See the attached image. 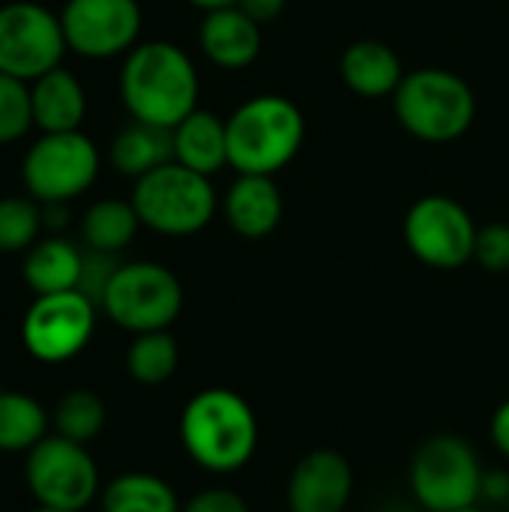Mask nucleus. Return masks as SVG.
Masks as SVG:
<instances>
[{"label":"nucleus","instance_id":"nucleus-27","mask_svg":"<svg viewBox=\"0 0 509 512\" xmlns=\"http://www.w3.org/2000/svg\"><path fill=\"white\" fill-rule=\"evenodd\" d=\"M42 231V204L36 198H0V252H27Z\"/></svg>","mask_w":509,"mask_h":512},{"label":"nucleus","instance_id":"nucleus-11","mask_svg":"<svg viewBox=\"0 0 509 512\" xmlns=\"http://www.w3.org/2000/svg\"><path fill=\"white\" fill-rule=\"evenodd\" d=\"M66 48L60 15L30 0L0 6V72L30 84L57 69Z\"/></svg>","mask_w":509,"mask_h":512},{"label":"nucleus","instance_id":"nucleus-1","mask_svg":"<svg viewBox=\"0 0 509 512\" xmlns=\"http://www.w3.org/2000/svg\"><path fill=\"white\" fill-rule=\"evenodd\" d=\"M198 72L174 42H141L126 54L120 96L132 120L174 129L198 108Z\"/></svg>","mask_w":509,"mask_h":512},{"label":"nucleus","instance_id":"nucleus-34","mask_svg":"<svg viewBox=\"0 0 509 512\" xmlns=\"http://www.w3.org/2000/svg\"><path fill=\"white\" fill-rule=\"evenodd\" d=\"M483 501H489V504H509L507 471H486L483 474Z\"/></svg>","mask_w":509,"mask_h":512},{"label":"nucleus","instance_id":"nucleus-14","mask_svg":"<svg viewBox=\"0 0 509 512\" xmlns=\"http://www.w3.org/2000/svg\"><path fill=\"white\" fill-rule=\"evenodd\" d=\"M354 495V468L339 450L306 453L288 477L291 512H345Z\"/></svg>","mask_w":509,"mask_h":512},{"label":"nucleus","instance_id":"nucleus-3","mask_svg":"<svg viewBox=\"0 0 509 512\" xmlns=\"http://www.w3.org/2000/svg\"><path fill=\"white\" fill-rule=\"evenodd\" d=\"M225 129L228 165L237 174L276 177L297 159L306 138V120L300 108L279 93H261L246 99L225 120Z\"/></svg>","mask_w":509,"mask_h":512},{"label":"nucleus","instance_id":"nucleus-4","mask_svg":"<svg viewBox=\"0 0 509 512\" xmlns=\"http://www.w3.org/2000/svg\"><path fill=\"white\" fill-rule=\"evenodd\" d=\"M393 111L402 129L426 144H450L477 120V96L471 84L438 66L414 69L393 93Z\"/></svg>","mask_w":509,"mask_h":512},{"label":"nucleus","instance_id":"nucleus-19","mask_svg":"<svg viewBox=\"0 0 509 512\" xmlns=\"http://www.w3.org/2000/svg\"><path fill=\"white\" fill-rule=\"evenodd\" d=\"M174 162L213 177L228 165V129L213 111L195 108L186 120L174 126Z\"/></svg>","mask_w":509,"mask_h":512},{"label":"nucleus","instance_id":"nucleus-6","mask_svg":"<svg viewBox=\"0 0 509 512\" xmlns=\"http://www.w3.org/2000/svg\"><path fill=\"white\" fill-rule=\"evenodd\" d=\"M483 462L459 435L426 438L411 459V492L426 512H456L483 501Z\"/></svg>","mask_w":509,"mask_h":512},{"label":"nucleus","instance_id":"nucleus-12","mask_svg":"<svg viewBox=\"0 0 509 512\" xmlns=\"http://www.w3.org/2000/svg\"><path fill=\"white\" fill-rule=\"evenodd\" d=\"M96 303L81 291L42 294L30 303L21 321V342L39 363H66L78 357L96 330Z\"/></svg>","mask_w":509,"mask_h":512},{"label":"nucleus","instance_id":"nucleus-20","mask_svg":"<svg viewBox=\"0 0 509 512\" xmlns=\"http://www.w3.org/2000/svg\"><path fill=\"white\" fill-rule=\"evenodd\" d=\"M81 261H84V252L75 243L54 234V237L36 240L27 249L21 273H24L27 288L36 297L60 294V291H75L78 288Z\"/></svg>","mask_w":509,"mask_h":512},{"label":"nucleus","instance_id":"nucleus-2","mask_svg":"<svg viewBox=\"0 0 509 512\" xmlns=\"http://www.w3.org/2000/svg\"><path fill=\"white\" fill-rule=\"evenodd\" d=\"M180 444L198 468L234 474L258 450V417L237 390L207 387L180 414Z\"/></svg>","mask_w":509,"mask_h":512},{"label":"nucleus","instance_id":"nucleus-8","mask_svg":"<svg viewBox=\"0 0 509 512\" xmlns=\"http://www.w3.org/2000/svg\"><path fill=\"white\" fill-rule=\"evenodd\" d=\"M24 480L36 504L51 510H87L102 492L99 468L87 453V444H75L60 435H45L27 453Z\"/></svg>","mask_w":509,"mask_h":512},{"label":"nucleus","instance_id":"nucleus-7","mask_svg":"<svg viewBox=\"0 0 509 512\" xmlns=\"http://www.w3.org/2000/svg\"><path fill=\"white\" fill-rule=\"evenodd\" d=\"M183 309L180 279L153 261L120 264L105 297L102 312L132 336L168 330Z\"/></svg>","mask_w":509,"mask_h":512},{"label":"nucleus","instance_id":"nucleus-31","mask_svg":"<svg viewBox=\"0 0 509 512\" xmlns=\"http://www.w3.org/2000/svg\"><path fill=\"white\" fill-rule=\"evenodd\" d=\"M180 512H249V504L234 489L213 486V489H204L195 498H189Z\"/></svg>","mask_w":509,"mask_h":512},{"label":"nucleus","instance_id":"nucleus-9","mask_svg":"<svg viewBox=\"0 0 509 512\" xmlns=\"http://www.w3.org/2000/svg\"><path fill=\"white\" fill-rule=\"evenodd\" d=\"M99 174L96 144L78 132H45L24 156L21 177L30 198L39 204H69L93 186Z\"/></svg>","mask_w":509,"mask_h":512},{"label":"nucleus","instance_id":"nucleus-18","mask_svg":"<svg viewBox=\"0 0 509 512\" xmlns=\"http://www.w3.org/2000/svg\"><path fill=\"white\" fill-rule=\"evenodd\" d=\"M33 126L42 132H78L87 114V96L81 81L63 66L30 81Z\"/></svg>","mask_w":509,"mask_h":512},{"label":"nucleus","instance_id":"nucleus-25","mask_svg":"<svg viewBox=\"0 0 509 512\" xmlns=\"http://www.w3.org/2000/svg\"><path fill=\"white\" fill-rule=\"evenodd\" d=\"M177 366H180V348L168 330L138 333L126 351V372L132 381L144 387H159L171 381Z\"/></svg>","mask_w":509,"mask_h":512},{"label":"nucleus","instance_id":"nucleus-37","mask_svg":"<svg viewBox=\"0 0 509 512\" xmlns=\"http://www.w3.org/2000/svg\"><path fill=\"white\" fill-rule=\"evenodd\" d=\"M456 512H483L480 507H465V510H456Z\"/></svg>","mask_w":509,"mask_h":512},{"label":"nucleus","instance_id":"nucleus-23","mask_svg":"<svg viewBox=\"0 0 509 512\" xmlns=\"http://www.w3.org/2000/svg\"><path fill=\"white\" fill-rule=\"evenodd\" d=\"M141 228L138 210L132 201H117V198H102L87 207L81 219V237L87 249L117 255L123 252Z\"/></svg>","mask_w":509,"mask_h":512},{"label":"nucleus","instance_id":"nucleus-21","mask_svg":"<svg viewBox=\"0 0 509 512\" xmlns=\"http://www.w3.org/2000/svg\"><path fill=\"white\" fill-rule=\"evenodd\" d=\"M111 162L123 177L141 180L144 174L174 162V129L132 120L111 141Z\"/></svg>","mask_w":509,"mask_h":512},{"label":"nucleus","instance_id":"nucleus-22","mask_svg":"<svg viewBox=\"0 0 509 512\" xmlns=\"http://www.w3.org/2000/svg\"><path fill=\"white\" fill-rule=\"evenodd\" d=\"M102 512H180L177 492L156 474L129 471L114 477L99 492Z\"/></svg>","mask_w":509,"mask_h":512},{"label":"nucleus","instance_id":"nucleus-32","mask_svg":"<svg viewBox=\"0 0 509 512\" xmlns=\"http://www.w3.org/2000/svg\"><path fill=\"white\" fill-rule=\"evenodd\" d=\"M285 3H288V0H240L237 6H240L252 21H258V24L264 27V24L276 21V18L285 12Z\"/></svg>","mask_w":509,"mask_h":512},{"label":"nucleus","instance_id":"nucleus-17","mask_svg":"<svg viewBox=\"0 0 509 512\" xmlns=\"http://www.w3.org/2000/svg\"><path fill=\"white\" fill-rule=\"evenodd\" d=\"M339 75L345 87L360 99H393L402 78L408 75L402 69L399 54L378 39H360L351 42L339 57Z\"/></svg>","mask_w":509,"mask_h":512},{"label":"nucleus","instance_id":"nucleus-33","mask_svg":"<svg viewBox=\"0 0 509 512\" xmlns=\"http://www.w3.org/2000/svg\"><path fill=\"white\" fill-rule=\"evenodd\" d=\"M489 435H492V444L501 456L509 459V399H504L498 405V411L492 414V423H489Z\"/></svg>","mask_w":509,"mask_h":512},{"label":"nucleus","instance_id":"nucleus-24","mask_svg":"<svg viewBox=\"0 0 509 512\" xmlns=\"http://www.w3.org/2000/svg\"><path fill=\"white\" fill-rule=\"evenodd\" d=\"M48 432L45 408L18 390L0 387V453H30Z\"/></svg>","mask_w":509,"mask_h":512},{"label":"nucleus","instance_id":"nucleus-10","mask_svg":"<svg viewBox=\"0 0 509 512\" xmlns=\"http://www.w3.org/2000/svg\"><path fill=\"white\" fill-rule=\"evenodd\" d=\"M477 225L450 195H423L405 213V246L432 270H459L474 261Z\"/></svg>","mask_w":509,"mask_h":512},{"label":"nucleus","instance_id":"nucleus-16","mask_svg":"<svg viewBox=\"0 0 509 512\" xmlns=\"http://www.w3.org/2000/svg\"><path fill=\"white\" fill-rule=\"evenodd\" d=\"M201 51L219 69H246L261 54V24L252 21L240 6L213 9L204 15L198 30Z\"/></svg>","mask_w":509,"mask_h":512},{"label":"nucleus","instance_id":"nucleus-30","mask_svg":"<svg viewBox=\"0 0 509 512\" xmlns=\"http://www.w3.org/2000/svg\"><path fill=\"white\" fill-rule=\"evenodd\" d=\"M474 261L489 273H509V225L489 222L477 231Z\"/></svg>","mask_w":509,"mask_h":512},{"label":"nucleus","instance_id":"nucleus-29","mask_svg":"<svg viewBox=\"0 0 509 512\" xmlns=\"http://www.w3.org/2000/svg\"><path fill=\"white\" fill-rule=\"evenodd\" d=\"M117 258L108 255V252H96V249H87L84 252V261H81V276H78V288L90 303H96L102 309V297L117 273Z\"/></svg>","mask_w":509,"mask_h":512},{"label":"nucleus","instance_id":"nucleus-26","mask_svg":"<svg viewBox=\"0 0 509 512\" xmlns=\"http://www.w3.org/2000/svg\"><path fill=\"white\" fill-rule=\"evenodd\" d=\"M105 402L93 390H69L51 417L54 435L75 441V444H90L102 429H105Z\"/></svg>","mask_w":509,"mask_h":512},{"label":"nucleus","instance_id":"nucleus-35","mask_svg":"<svg viewBox=\"0 0 509 512\" xmlns=\"http://www.w3.org/2000/svg\"><path fill=\"white\" fill-rule=\"evenodd\" d=\"M186 3H192V6H198V9H204V12H213V9L237 6L240 0H186Z\"/></svg>","mask_w":509,"mask_h":512},{"label":"nucleus","instance_id":"nucleus-36","mask_svg":"<svg viewBox=\"0 0 509 512\" xmlns=\"http://www.w3.org/2000/svg\"><path fill=\"white\" fill-rule=\"evenodd\" d=\"M33 512H69V510H51V507H36Z\"/></svg>","mask_w":509,"mask_h":512},{"label":"nucleus","instance_id":"nucleus-13","mask_svg":"<svg viewBox=\"0 0 509 512\" xmlns=\"http://www.w3.org/2000/svg\"><path fill=\"white\" fill-rule=\"evenodd\" d=\"M69 51L105 60L129 54L141 33L138 0H66L60 12Z\"/></svg>","mask_w":509,"mask_h":512},{"label":"nucleus","instance_id":"nucleus-28","mask_svg":"<svg viewBox=\"0 0 509 512\" xmlns=\"http://www.w3.org/2000/svg\"><path fill=\"white\" fill-rule=\"evenodd\" d=\"M33 126L30 87L21 78L0 72V144L18 141Z\"/></svg>","mask_w":509,"mask_h":512},{"label":"nucleus","instance_id":"nucleus-38","mask_svg":"<svg viewBox=\"0 0 509 512\" xmlns=\"http://www.w3.org/2000/svg\"><path fill=\"white\" fill-rule=\"evenodd\" d=\"M507 507H509V504H507Z\"/></svg>","mask_w":509,"mask_h":512},{"label":"nucleus","instance_id":"nucleus-5","mask_svg":"<svg viewBox=\"0 0 509 512\" xmlns=\"http://www.w3.org/2000/svg\"><path fill=\"white\" fill-rule=\"evenodd\" d=\"M129 201L135 204L141 225L165 237L198 234L216 216V192L210 177L180 162H168L135 180Z\"/></svg>","mask_w":509,"mask_h":512},{"label":"nucleus","instance_id":"nucleus-15","mask_svg":"<svg viewBox=\"0 0 509 512\" xmlns=\"http://www.w3.org/2000/svg\"><path fill=\"white\" fill-rule=\"evenodd\" d=\"M225 222L243 240H264L270 237L285 213L282 192L273 177L267 174H240L222 201Z\"/></svg>","mask_w":509,"mask_h":512}]
</instances>
